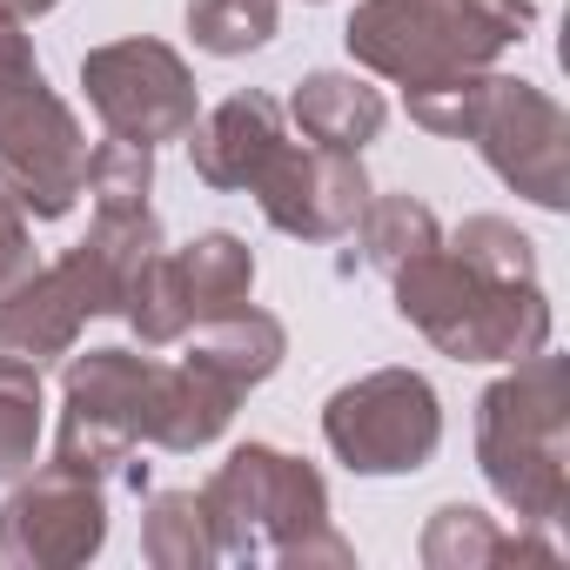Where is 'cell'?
<instances>
[{"label": "cell", "instance_id": "obj_24", "mask_svg": "<svg viewBox=\"0 0 570 570\" xmlns=\"http://www.w3.org/2000/svg\"><path fill=\"white\" fill-rule=\"evenodd\" d=\"M55 0H0V14H14V21H28V14H48Z\"/></svg>", "mask_w": 570, "mask_h": 570}, {"label": "cell", "instance_id": "obj_7", "mask_svg": "<svg viewBox=\"0 0 570 570\" xmlns=\"http://www.w3.org/2000/svg\"><path fill=\"white\" fill-rule=\"evenodd\" d=\"M155 396H161V363H148V356H128V350L75 356L55 463L88 470V476L121 470L128 450L148 443V430H155Z\"/></svg>", "mask_w": 570, "mask_h": 570}, {"label": "cell", "instance_id": "obj_16", "mask_svg": "<svg viewBox=\"0 0 570 570\" xmlns=\"http://www.w3.org/2000/svg\"><path fill=\"white\" fill-rule=\"evenodd\" d=\"M289 115H296V128H303L309 141L350 148V155H363V141H376L383 121H390L383 95H376L370 81H356V75H309V81L296 88Z\"/></svg>", "mask_w": 570, "mask_h": 570}, {"label": "cell", "instance_id": "obj_22", "mask_svg": "<svg viewBox=\"0 0 570 570\" xmlns=\"http://www.w3.org/2000/svg\"><path fill=\"white\" fill-rule=\"evenodd\" d=\"M148 557L155 563H202V557H215V530H208L202 497H188V490L155 497V510H148Z\"/></svg>", "mask_w": 570, "mask_h": 570}, {"label": "cell", "instance_id": "obj_20", "mask_svg": "<svg viewBox=\"0 0 570 570\" xmlns=\"http://www.w3.org/2000/svg\"><path fill=\"white\" fill-rule=\"evenodd\" d=\"M423 557L430 563H490V557H550V550L543 543H523V537H497L483 510L450 503V510H436V523L423 537Z\"/></svg>", "mask_w": 570, "mask_h": 570}, {"label": "cell", "instance_id": "obj_23", "mask_svg": "<svg viewBox=\"0 0 570 570\" xmlns=\"http://www.w3.org/2000/svg\"><path fill=\"white\" fill-rule=\"evenodd\" d=\"M35 275V248H28V215H21V202L0 188V296L8 289H21V282Z\"/></svg>", "mask_w": 570, "mask_h": 570}, {"label": "cell", "instance_id": "obj_1", "mask_svg": "<svg viewBox=\"0 0 570 570\" xmlns=\"http://www.w3.org/2000/svg\"><path fill=\"white\" fill-rule=\"evenodd\" d=\"M396 309L456 363H523L550 343V303L537 275H490L450 242L396 268Z\"/></svg>", "mask_w": 570, "mask_h": 570}, {"label": "cell", "instance_id": "obj_21", "mask_svg": "<svg viewBox=\"0 0 570 570\" xmlns=\"http://www.w3.org/2000/svg\"><path fill=\"white\" fill-rule=\"evenodd\" d=\"M188 35L208 55H248L275 35V0H188Z\"/></svg>", "mask_w": 570, "mask_h": 570}, {"label": "cell", "instance_id": "obj_19", "mask_svg": "<svg viewBox=\"0 0 570 570\" xmlns=\"http://www.w3.org/2000/svg\"><path fill=\"white\" fill-rule=\"evenodd\" d=\"M148 181H155V148L121 141V135H108L88 155V175H81V188L95 195V215H135V208H148Z\"/></svg>", "mask_w": 570, "mask_h": 570}, {"label": "cell", "instance_id": "obj_17", "mask_svg": "<svg viewBox=\"0 0 570 570\" xmlns=\"http://www.w3.org/2000/svg\"><path fill=\"white\" fill-rule=\"evenodd\" d=\"M356 228H363V262H376V268H390V275H396L403 262H416L423 248H436V242H443L436 215H430L423 202H410V195L363 202Z\"/></svg>", "mask_w": 570, "mask_h": 570}, {"label": "cell", "instance_id": "obj_12", "mask_svg": "<svg viewBox=\"0 0 570 570\" xmlns=\"http://www.w3.org/2000/svg\"><path fill=\"white\" fill-rule=\"evenodd\" d=\"M108 537V503L88 470H41L0 510V563H81Z\"/></svg>", "mask_w": 570, "mask_h": 570}, {"label": "cell", "instance_id": "obj_5", "mask_svg": "<svg viewBox=\"0 0 570 570\" xmlns=\"http://www.w3.org/2000/svg\"><path fill=\"white\" fill-rule=\"evenodd\" d=\"M88 175V141L75 115L55 101L48 75L14 14H0V188L21 202V215H68Z\"/></svg>", "mask_w": 570, "mask_h": 570}, {"label": "cell", "instance_id": "obj_2", "mask_svg": "<svg viewBox=\"0 0 570 570\" xmlns=\"http://www.w3.org/2000/svg\"><path fill=\"white\" fill-rule=\"evenodd\" d=\"M215 557H275V563H350V543L330 530L323 476L268 443H242L202 490Z\"/></svg>", "mask_w": 570, "mask_h": 570}, {"label": "cell", "instance_id": "obj_9", "mask_svg": "<svg viewBox=\"0 0 570 570\" xmlns=\"http://www.w3.org/2000/svg\"><path fill=\"white\" fill-rule=\"evenodd\" d=\"M81 88L108 135L121 141H181L195 128V75L161 41H115L81 61Z\"/></svg>", "mask_w": 570, "mask_h": 570}, {"label": "cell", "instance_id": "obj_3", "mask_svg": "<svg viewBox=\"0 0 570 570\" xmlns=\"http://www.w3.org/2000/svg\"><path fill=\"white\" fill-rule=\"evenodd\" d=\"M563 443H570V370L563 356H523L517 376L483 390L476 410V456L490 490L523 517V523H557L570 476H563Z\"/></svg>", "mask_w": 570, "mask_h": 570}, {"label": "cell", "instance_id": "obj_11", "mask_svg": "<svg viewBox=\"0 0 570 570\" xmlns=\"http://www.w3.org/2000/svg\"><path fill=\"white\" fill-rule=\"evenodd\" d=\"M262 195V215L282 228V235H303V242H336L356 228L363 202H370V175L350 148H296V141H282L268 155V168L248 181Z\"/></svg>", "mask_w": 570, "mask_h": 570}, {"label": "cell", "instance_id": "obj_15", "mask_svg": "<svg viewBox=\"0 0 570 570\" xmlns=\"http://www.w3.org/2000/svg\"><path fill=\"white\" fill-rule=\"evenodd\" d=\"M195 370H208L215 383H228L235 396L255 390L275 363H282V323L262 316V309H228V316H208L195 323V350H188Z\"/></svg>", "mask_w": 570, "mask_h": 570}, {"label": "cell", "instance_id": "obj_10", "mask_svg": "<svg viewBox=\"0 0 570 570\" xmlns=\"http://www.w3.org/2000/svg\"><path fill=\"white\" fill-rule=\"evenodd\" d=\"M115 303H121V282H115L108 255L95 242H81L55 268L28 275L21 289L0 296V356L41 370V363L68 356V343L81 336L88 316H108Z\"/></svg>", "mask_w": 570, "mask_h": 570}, {"label": "cell", "instance_id": "obj_6", "mask_svg": "<svg viewBox=\"0 0 570 570\" xmlns=\"http://www.w3.org/2000/svg\"><path fill=\"white\" fill-rule=\"evenodd\" d=\"M323 436L330 450L363 470V476H403V470H423L443 443V410H436V390L416 376V370H376L350 390L330 396L323 410Z\"/></svg>", "mask_w": 570, "mask_h": 570}, {"label": "cell", "instance_id": "obj_4", "mask_svg": "<svg viewBox=\"0 0 570 570\" xmlns=\"http://www.w3.org/2000/svg\"><path fill=\"white\" fill-rule=\"evenodd\" d=\"M530 28V0H363L350 14V55L403 88H423L490 68Z\"/></svg>", "mask_w": 570, "mask_h": 570}, {"label": "cell", "instance_id": "obj_18", "mask_svg": "<svg viewBox=\"0 0 570 570\" xmlns=\"http://www.w3.org/2000/svg\"><path fill=\"white\" fill-rule=\"evenodd\" d=\"M41 443V370L0 356V483L35 470Z\"/></svg>", "mask_w": 570, "mask_h": 570}, {"label": "cell", "instance_id": "obj_14", "mask_svg": "<svg viewBox=\"0 0 570 570\" xmlns=\"http://www.w3.org/2000/svg\"><path fill=\"white\" fill-rule=\"evenodd\" d=\"M168 268H175V289H181V309L188 323H208V316H228L248 303L255 289V255L235 242V235H195L188 248H168Z\"/></svg>", "mask_w": 570, "mask_h": 570}, {"label": "cell", "instance_id": "obj_13", "mask_svg": "<svg viewBox=\"0 0 570 570\" xmlns=\"http://www.w3.org/2000/svg\"><path fill=\"white\" fill-rule=\"evenodd\" d=\"M282 141L289 135H282V108L268 95H228L215 115L188 128V155L208 188H248Z\"/></svg>", "mask_w": 570, "mask_h": 570}, {"label": "cell", "instance_id": "obj_8", "mask_svg": "<svg viewBox=\"0 0 570 570\" xmlns=\"http://www.w3.org/2000/svg\"><path fill=\"white\" fill-rule=\"evenodd\" d=\"M456 141H476L483 161L517 188L530 195L537 208H563V175H570V121L563 108L530 88V81H510V75H483L476 81V101H470V121Z\"/></svg>", "mask_w": 570, "mask_h": 570}]
</instances>
